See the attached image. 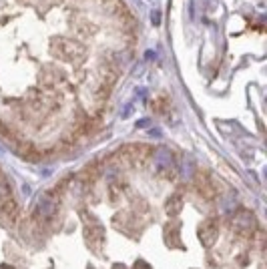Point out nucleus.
I'll return each mask as SVG.
<instances>
[{"instance_id": "f257e3e1", "label": "nucleus", "mask_w": 267, "mask_h": 269, "mask_svg": "<svg viewBox=\"0 0 267 269\" xmlns=\"http://www.w3.org/2000/svg\"><path fill=\"white\" fill-rule=\"evenodd\" d=\"M197 187H199L201 195H203V197H207V199H213V197L217 195V189H215V183H211L209 179H203L201 175L197 177Z\"/></svg>"}, {"instance_id": "f03ea898", "label": "nucleus", "mask_w": 267, "mask_h": 269, "mask_svg": "<svg viewBox=\"0 0 267 269\" xmlns=\"http://www.w3.org/2000/svg\"><path fill=\"white\" fill-rule=\"evenodd\" d=\"M183 207V199H181V195H173V197H169V203H167V211L171 213V215H175V213H179V209Z\"/></svg>"}]
</instances>
